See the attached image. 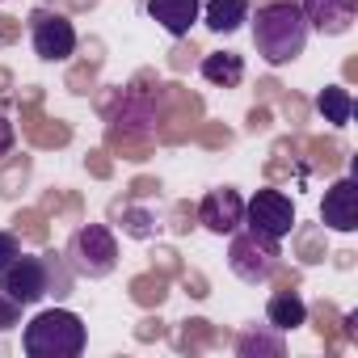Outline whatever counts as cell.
Instances as JSON below:
<instances>
[{
    "instance_id": "obj_1",
    "label": "cell",
    "mask_w": 358,
    "mask_h": 358,
    "mask_svg": "<svg viewBox=\"0 0 358 358\" xmlns=\"http://www.w3.org/2000/svg\"><path fill=\"white\" fill-rule=\"evenodd\" d=\"M72 282H76V274L68 270L64 253H17L0 270V291L17 299L22 308H34L47 295L64 299V295H72Z\"/></svg>"
},
{
    "instance_id": "obj_2",
    "label": "cell",
    "mask_w": 358,
    "mask_h": 358,
    "mask_svg": "<svg viewBox=\"0 0 358 358\" xmlns=\"http://www.w3.org/2000/svg\"><path fill=\"white\" fill-rule=\"evenodd\" d=\"M249 22H253V47L270 68L295 64L308 47V34H312L295 0H270V5L257 9V17L249 13Z\"/></svg>"
},
{
    "instance_id": "obj_3",
    "label": "cell",
    "mask_w": 358,
    "mask_h": 358,
    "mask_svg": "<svg viewBox=\"0 0 358 358\" xmlns=\"http://www.w3.org/2000/svg\"><path fill=\"white\" fill-rule=\"evenodd\" d=\"M89 345V329L68 308H47L22 329V350L30 358H76Z\"/></svg>"
},
{
    "instance_id": "obj_4",
    "label": "cell",
    "mask_w": 358,
    "mask_h": 358,
    "mask_svg": "<svg viewBox=\"0 0 358 358\" xmlns=\"http://www.w3.org/2000/svg\"><path fill=\"white\" fill-rule=\"evenodd\" d=\"M64 262L76 278H89V282H101L114 274L118 266V241L106 224H85L68 236L64 245Z\"/></svg>"
},
{
    "instance_id": "obj_5",
    "label": "cell",
    "mask_w": 358,
    "mask_h": 358,
    "mask_svg": "<svg viewBox=\"0 0 358 358\" xmlns=\"http://www.w3.org/2000/svg\"><path fill=\"white\" fill-rule=\"evenodd\" d=\"M278 257H282V253H278V241L257 236L253 228L232 232V241H228V270H232L241 282H249V287L270 282L274 270H278Z\"/></svg>"
},
{
    "instance_id": "obj_6",
    "label": "cell",
    "mask_w": 358,
    "mask_h": 358,
    "mask_svg": "<svg viewBox=\"0 0 358 358\" xmlns=\"http://www.w3.org/2000/svg\"><path fill=\"white\" fill-rule=\"evenodd\" d=\"M30 47L43 64H64L76 51V26L64 13L38 9V13H30Z\"/></svg>"
},
{
    "instance_id": "obj_7",
    "label": "cell",
    "mask_w": 358,
    "mask_h": 358,
    "mask_svg": "<svg viewBox=\"0 0 358 358\" xmlns=\"http://www.w3.org/2000/svg\"><path fill=\"white\" fill-rule=\"evenodd\" d=\"M245 224H249L257 236L282 241V236H291V228H295V203H291L282 190H257V194L245 203Z\"/></svg>"
},
{
    "instance_id": "obj_8",
    "label": "cell",
    "mask_w": 358,
    "mask_h": 358,
    "mask_svg": "<svg viewBox=\"0 0 358 358\" xmlns=\"http://www.w3.org/2000/svg\"><path fill=\"white\" fill-rule=\"evenodd\" d=\"M199 224L207 232H215V236H232L245 224V199H241V190H232V186L207 190L203 203H199Z\"/></svg>"
},
{
    "instance_id": "obj_9",
    "label": "cell",
    "mask_w": 358,
    "mask_h": 358,
    "mask_svg": "<svg viewBox=\"0 0 358 358\" xmlns=\"http://www.w3.org/2000/svg\"><path fill=\"white\" fill-rule=\"evenodd\" d=\"M303 22L308 30L324 34V38H341L354 30V17H358V0H303Z\"/></svg>"
},
{
    "instance_id": "obj_10",
    "label": "cell",
    "mask_w": 358,
    "mask_h": 358,
    "mask_svg": "<svg viewBox=\"0 0 358 358\" xmlns=\"http://www.w3.org/2000/svg\"><path fill=\"white\" fill-rule=\"evenodd\" d=\"M320 224L333 228V232H354L358 228V186H354V177H341V182H333L324 190Z\"/></svg>"
},
{
    "instance_id": "obj_11",
    "label": "cell",
    "mask_w": 358,
    "mask_h": 358,
    "mask_svg": "<svg viewBox=\"0 0 358 358\" xmlns=\"http://www.w3.org/2000/svg\"><path fill=\"white\" fill-rule=\"evenodd\" d=\"M148 17L173 34V38H186L194 30V22L203 17V0H148Z\"/></svg>"
},
{
    "instance_id": "obj_12",
    "label": "cell",
    "mask_w": 358,
    "mask_h": 358,
    "mask_svg": "<svg viewBox=\"0 0 358 358\" xmlns=\"http://www.w3.org/2000/svg\"><path fill=\"white\" fill-rule=\"evenodd\" d=\"M266 324L278 329V333H291V329L308 324V303H303V295H295V291L270 295V303H266Z\"/></svg>"
},
{
    "instance_id": "obj_13",
    "label": "cell",
    "mask_w": 358,
    "mask_h": 358,
    "mask_svg": "<svg viewBox=\"0 0 358 358\" xmlns=\"http://www.w3.org/2000/svg\"><path fill=\"white\" fill-rule=\"evenodd\" d=\"M199 72H203V80L215 85V89H236V85L245 80V59H241L236 51H215V55H203Z\"/></svg>"
},
{
    "instance_id": "obj_14",
    "label": "cell",
    "mask_w": 358,
    "mask_h": 358,
    "mask_svg": "<svg viewBox=\"0 0 358 358\" xmlns=\"http://www.w3.org/2000/svg\"><path fill=\"white\" fill-rule=\"evenodd\" d=\"M203 22L215 34H236L249 22V0H207V5H203Z\"/></svg>"
},
{
    "instance_id": "obj_15",
    "label": "cell",
    "mask_w": 358,
    "mask_h": 358,
    "mask_svg": "<svg viewBox=\"0 0 358 358\" xmlns=\"http://www.w3.org/2000/svg\"><path fill=\"white\" fill-rule=\"evenodd\" d=\"M316 110L324 114V122H333V127H345V122L354 118V97H350V89H341V85H329V89H320V93H316Z\"/></svg>"
},
{
    "instance_id": "obj_16",
    "label": "cell",
    "mask_w": 358,
    "mask_h": 358,
    "mask_svg": "<svg viewBox=\"0 0 358 358\" xmlns=\"http://www.w3.org/2000/svg\"><path fill=\"white\" fill-rule=\"evenodd\" d=\"M236 350L245 354V358H253V354H282V333L274 329V333H257V329H245L241 333V341H236Z\"/></svg>"
},
{
    "instance_id": "obj_17",
    "label": "cell",
    "mask_w": 358,
    "mask_h": 358,
    "mask_svg": "<svg viewBox=\"0 0 358 358\" xmlns=\"http://www.w3.org/2000/svg\"><path fill=\"white\" fill-rule=\"evenodd\" d=\"M122 232H127V236H135V241H148V236L156 232V224H152V215H148V211L127 207V211H122Z\"/></svg>"
},
{
    "instance_id": "obj_18",
    "label": "cell",
    "mask_w": 358,
    "mask_h": 358,
    "mask_svg": "<svg viewBox=\"0 0 358 358\" xmlns=\"http://www.w3.org/2000/svg\"><path fill=\"white\" fill-rule=\"evenodd\" d=\"M17 324H22V303L0 291V333H13Z\"/></svg>"
},
{
    "instance_id": "obj_19",
    "label": "cell",
    "mask_w": 358,
    "mask_h": 358,
    "mask_svg": "<svg viewBox=\"0 0 358 358\" xmlns=\"http://www.w3.org/2000/svg\"><path fill=\"white\" fill-rule=\"evenodd\" d=\"M17 253H22L17 236H13V232H0V270H5V266H9V262L17 257Z\"/></svg>"
},
{
    "instance_id": "obj_20",
    "label": "cell",
    "mask_w": 358,
    "mask_h": 358,
    "mask_svg": "<svg viewBox=\"0 0 358 358\" xmlns=\"http://www.w3.org/2000/svg\"><path fill=\"white\" fill-rule=\"evenodd\" d=\"M13 143H17V131H13V122H9L5 114H0V156H9Z\"/></svg>"
}]
</instances>
